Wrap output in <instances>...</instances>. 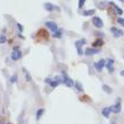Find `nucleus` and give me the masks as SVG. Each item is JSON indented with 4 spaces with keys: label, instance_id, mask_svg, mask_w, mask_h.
<instances>
[{
    "label": "nucleus",
    "instance_id": "obj_1",
    "mask_svg": "<svg viewBox=\"0 0 124 124\" xmlns=\"http://www.w3.org/2000/svg\"><path fill=\"white\" fill-rule=\"evenodd\" d=\"M61 77H62V84H63V85H65L67 87H69V88H71V87L75 86V81L67 75V72L65 71L61 72Z\"/></svg>",
    "mask_w": 124,
    "mask_h": 124
},
{
    "label": "nucleus",
    "instance_id": "obj_2",
    "mask_svg": "<svg viewBox=\"0 0 124 124\" xmlns=\"http://www.w3.org/2000/svg\"><path fill=\"white\" fill-rule=\"evenodd\" d=\"M87 41L86 39H80L78 41H76L75 42V45H76V49H77V52H78L79 55H84V51H82V46L85 45Z\"/></svg>",
    "mask_w": 124,
    "mask_h": 124
},
{
    "label": "nucleus",
    "instance_id": "obj_3",
    "mask_svg": "<svg viewBox=\"0 0 124 124\" xmlns=\"http://www.w3.org/2000/svg\"><path fill=\"white\" fill-rule=\"evenodd\" d=\"M92 23L96 28H98V30H101V28L104 27V22H103V19H101L99 16H93Z\"/></svg>",
    "mask_w": 124,
    "mask_h": 124
},
{
    "label": "nucleus",
    "instance_id": "obj_4",
    "mask_svg": "<svg viewBox=\"0 0 124 124\" xmlns=\"http://www.w3.org/2000/svg\"><path fill=\"white\" fill-rule=\"evenodd\" d=\"M43 7H44V9L47 11V13H52V11H60V8L58 6H55V5H53V3L51 2H45L44 5H43Z\"/></svg>",
    "mask_w": 124,
    "mask_h": 124
},
{
    "label": "nucleus",
    "instance_id": "obj_5",
    "mask_svg": "<svg viewBox=\"0 0 124 124\" xmlns=\"http://www.w3.org/2000/svg\"><path fill=\"white\" fill-rule=\"evenodd\" d=\"M44 25L46 26V28H49V30L51 31L52 33L56 32V31L59 30L58 24H56L55 22H53V20H47V22H45V23H44Z\"/></svg>",
    "mask_w": 124,
    "mask_h": 124
},
{
    "label": "nucleus",
    "instance_id": "obj_6",
    "mask_svg": "<svg viewBox=\"0 0 124 124\" xmlns=\"http://www.w3.org/2000/svg\"><path fill=\"white\" fill-rule=\"evenodd\" d=\"M105 63H106V61H105L104 59H101V60H98V61L94 62L95 70H96L97 72H101L103 71V69L105 68Z\"/></svg>",
    "mask_w": 124,
    "mask_h": 124
},
{
    "label": "nucleus",
    "instance_id": "obj_7",
    "mask_svg": "<svg viewBox=\"0 0 124 124\" xmlns=\"http://www.w3.org/2000/svg\"><path fill=\"white\" fill-rule=\"evenodd\" d=\"M106 63H105V67L107 68L108 72L109 73H113L114 72V64H115V60L112 59V58H107V59L105 60Z\"/></svg>",
    "mask_w": 124,
    "mask_h": 124
},
{
    "label": "nucleus",
    "instance_id": "obj_8",
    "mask_svg": "<svg viewBox=\"0 0 124 124\" xmlns=\"http://www.w3.org/2000/svg\"><path fill=\"white\" fill-rule=\"evenodd\" d=\"M121 111H122L121 98H117V101H115V104L112 105V113H114V114H118Z\"/></svg>",
    "mask_w": 124,
    "mask_h": 124
},
{
    "label": "nucleus",
    "instance_id": "obj_9",
    "mask_svg": "<svg viewBox=\"0 0 124 124\" xmlns=\"http://www.w3.org/2000/svg\"><path fill=\"white\" fill-rule=\"evenodd\" d=\"M101 52V49H95V47H87V49L84 51V54L86 56H93L96 55L98 53Z\"/></svg>",
    "mask_w": 124,
    "mask_h": 124
},
{
    "label": "nucleus",
    "instance_id": "obj_10",
    "mask_svg": "<svg viewBox=\"0 0 124 124\" xmlns=\"http://www.w3.org/2000/svg\"><path fill=\"white\" fill-rule=\"evenodd\" d=\"M10 58H11V60L13 61H18V60H20L22 58H23V53H22V51L20 50H13V52H11V54H10Z\"/></svg>",
    "mask_w": 124,
    "mask_h": 124
},
{
    "label": "nucleus",
    "instance_id": "obj_11",
    "mask_svg": "<svg viewBox=\"0 0 124 124\" xmlns=\"http://www.w3.org/2000/svg\"><path fill=\"white\" fill-rule=\"evenodd\" d=\"M44 82H45V84H47V85H50L52 88H56V87L60 85V82L58 81L56 79H54V78H53V79L52 78H45V79H44Z\"/></svg>",
    "mask_w": 124,
    "mask_h": 124
},
{
    "label": "nucleus",
    "instance_id": "obj_12",
    "mask_svg": "<svg viewBox=\"0 0 124 124\" xmlns=\"http://www.w3.org/2000/svg\"><path fill=\"white\" fill-rule=\"evenodd\" d=\"M111 33L113 34L114 37H122L124 35V32L117 27H111Z\"/></svg>",
    "mask_w": 124,
    "mask_h": 124
},
{
    "label": "nucleus",
    "instance_id": "obj_13",
    "mask_svg": "<svg viewBox=\"0 0 124 124\" xmlns=\"http://www.w3.org/2000/svg\"><path fill=\"white\" fill-rule=\"evenodd\" d=\"M111 113H112V106H107V107H104L101 109V115H103L105 118L109 117Z\"/></svg>",
    "mask_w": 124,
    "mask_h": 124
},
{
    "label": "nucleus",
    "instance_id": "obj_14",
    "mask_svg": "<svg viewBox=\"0 0 124 124\" xmlns=\"http://www.w3.org/2000/svg\"><path fill=\"white\" fill-rule=\"evenodd\" d=\"M103 45H104V41L99 37V39H97L96 41H94V42H93L92 47H95V49H101Z\"/></svg>",
    "mask_w": 124,
    "mask_h": 124
},
{
    "label": "nucleus",
    "instance_id": "obj_15",
    "mask_svg": "<svg viewBox=\"0 0 124 124\" xmlns=\"http://www.w3.org/2000/svg\"><path fill=\"white\" fill-rule=\"evenodd\" d=\"M108 5H109V6H112L113 8H114L115 13L117 14L118 16H122V15H123V10H122L121 8H120V7L117 6V5H115V3H114V2H112V1H111V2H108Z\"/></svg>",
    "mask_w": 124,
    "mask_h": 124
},
{
    "label": "nucleus",
    "instance_id": "obj_16",
    "mask_svg": "<svg viewBox=\"0 0 124 124\" xmlns=\"http://www.w3.org/2000/svg\"><path fill=\"white\" fill-rule=\"evenodd\" d=\"M44 113H45V109H44L43 107L39 108V109H36V113H35L36 120H37V121H39V120H41V117L44 115Z\"/></svg>",
    "mask_w": 124,
    "mask_h": 124
},
{
    "label": "nucleus",
    "instance_id": "obj_17",
    "mask_svg": "<svg viewBox=\"0 0 124 124\" xmlns=\"http://www.w3.org/2000/svg\"><path fill=\"white\" fill-rule=\"evenodd\" d=\"M23 72H24V77H25V80H26L27 82H31L33 80L32 76H31V73L28 71H27L25 68H23Z\"/></svg>",
    "mask_w": 124,
    "mask_h": 124
},
{
    "label": "nucleus",
    "instance_id": "obj_18",
    "mask_svg": "<svg viewBox=\"0 0 124 124\" xmlns=\"http://www.w3.org/2000/svg\"><path fill=\"white\" fill-rule=\"evenodd\" d=\"M52 36H53V39H62V36H63V31H62L61 28H59L56 32L52 33Z\"/></svg>",
    "mask_w": 124,
    "mask_h": 124
},
{
    "label": "nucleus",
    "instance_id": "obj_19",
    "mask_svg": "<svg viewBox=\"0 0 124 124\" xmlns=\"http://www.w3.org/2000/svg\"><path fill=\"white\" fill-rule=\"evenodd\" d=\"M95 13H96V10H95V9L84 10V11H82V16H85V17H88V16H95Z\"/></svg>",
    "mask_w": 124,
    "mask_h": 124
},
{
    "label": "nucleus",
    "instance_id": "obj_20",
    "mask_svg": "<svg viewBox=\"0 0 124 124\" xmlns=\"http://www.w3.org/2000/svg\"><path fill=\"white\" fill-rule=\"evenodd\" d=\"M101 88H103V90H104L105 93H107L108 95H111L112 93H113V89H112L109 86H107V85H103L101 86Z\"/></svg>",
    "mask_w": 124,
    "mask_h": 124
},
{
    "label": "nucleus",
    "instance_id": "obj_21",
    "mask_svg": "<svg viewBox=\"0 0 124 124\" xmlns=\"http://www.w3.org/2000/svg\"><path fill=\"white\" fill-rule=\"evenodd\" d=\"M17 80H18V76H17V73H14V75L10 76V78H9L10 84H16Z\"/></svg>",
    "mask_w": 124,
    "mask_h": 124
},
{
    "label": "nucleus",
    "instance_id": "obj_22",
    "mask_svg": "<svg viewBox=\"0 0 124 124\" xmlns=\"http://www.w3.org/2000/svg\"><path fill=\"white\" fill-rule=\"evenodd\" d=\"M75 87H76V89H77L78 92H80V93L84 92V87H82V85L79 81H75Z\"/></svg>",
    "mask_w": 124,
    "mask_h": 124
},
{
    "label": "nucleus",
    "instance_id": "obj_23",
    "mask_svg": "<svg viewBox=\"0 0 124 124\" xmlns=\"http://www.w3.org/2000/svg\"><path fill=\"white\" fill-rule=\"evenodd\" d=\"M7 41H8V39H7V36L5 35V34L0 35V44H5Z\"/></svg>",
    "mask_w": 124,
    "mask_h": 124
},
{
    "label": "nucleus",
    "instance_id": "obj_24",
    "mask_svg": "<svg viewBox=\"0 0 124 124\" xmlns=\"http://www.w3.org/2000/svg\"><path fill=\"white\" fill-rule=\"evenodd\" d=\"M85 3H86V0H79V1H78V8H79V10L84 8Z\"/></svg>",
    "mask_w": 124,
    "mask_h": 124
},
{
    "label": "nucleus",
    "instance_id": "obj_25",
    "mask_svg": "<svg viewBox=\"0 0 124 124\" xmlns=\"http://www.w3.org/2000/svg\"><path fill=\"white\" fill-rule=\"evenodd\" d=\"M117 23L120 24L122 27H124V18H123V17H118V18H117Z\"/></svg>",
    "mask_w": 124,
    "mask_h": 124
},
{
    "label": "nucleus",
    "instance_id": "obj_26",
    "mask_svg": "<svg viewBox=\"0 0 124 124\" xmlns=\"http://www.w3.org/2000/svg\"><path fill=\"white\" fill-rule=\"evenodd\" d=\"M16 26H17V28H18V31H19V33H22L24 31V27H23V25H22L20 23H17Z\"/></svg>",
    "mask_w": 124,
    "mask_h": 124
},
{
    "label": "nucleus",
    "instance_id": "obj_27",
    "mask_svg": "<svg viewBox=\"0 0 124 124\" xmlns=\"http://www.w3.org/2000/svg\"><path fill=\"white\" fill-rule=\"evenodd\" d=\"M18 37H19V39H25V37H24V36L22 35V33H18Z\"/></svg>",
    "mask_w": 124,
    "mask_h": 124
},
{
    "label": "nucleus",
    "instance_id": "obj_28",
    "mask_svg": "<svg viewBox=\"0 0 124 124\" xmlns=\"http://www.w3.org/2000/svg\"><path fill=\"white\" fill-rule=\"evenodd\" d=\"M120 75H121L122 77H124V70H122V71H120Z\"/></svg>",
    "mask_w": 124,
    "mask_h": 124
},
{
    "label": "nucleus",
    "instance_id": "obj_29",
    "mask_svg": "<svg viewBox=\"0 0 124 124\" xmlns=\"http://www.w3.org/2000/svg\"><path fill=\"white\" fill-rule=\"evenodd\" d=\"M14 50H20L19 46H14Z\"/></svg>",
    "mask_w": 124,
    "mask_h": 124
},
{
    "label": "nucleus",
    "instance_id": "obj_30",
    "mask_svg": "<svg viewBox=\"0 0 124 124\" xmlns=\"http://www.w3.org/2000/svg\"><path fill=\"white\" fill-rule=\"evenodd\" d=\"M109 124H117V123H116V122H111Z\"/></svg>",
    "mask_w": 124,
    "mask_h": 124
},
{
    "label": "nucleus",
    "instance_id": "obj_31",
    "mask_svg": "<svg viewBox=\"0 0 124 124\" xmlns=\"http://www.w3.org/2000/svg\"><path fill=\"white\" fill-rule=\"evenodd\" d=\"M118 1H122V2H124V0H118Z\"/></svg>",
    "mask_w": 124,
    "mask_h": 124
},
{
    "label": "nucleus",
    "instance_id": "obj_32",
    "mask_svg": "<svg viewBox=\"0 0 124 124\" xmlns=\"http://www.w3.org/2000/svg\"><path fill=\"white\" fill-rule=\"evenodd\" d=\"M123 58H124V56H123Z\"/></svg>",
    "mask_w": 124,
    "mask_h": 124
}]
</instances>
